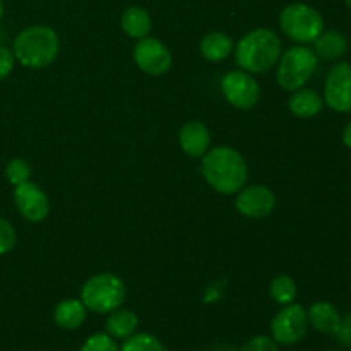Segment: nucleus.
<instances>
[{"label": "nucleus", "mask_w": 351, "mask_h": 351, "mask_svg": "<svg viewBox=\"0 0 351 351\" xmlns=\"http://www.w3.org/2000/svg\"><path fill=\"white\" fill-rule=\"evenodd\" d=\"M201 173L211 189L225 195L242 191L249 178V167L242 153L228 146L209 149L202 156Z\"/></svg>", "instance_id": "f257e3e1"}, {"label": "nucleus", "mask_w": 351, "mask_h": 351, "mask_svg": "<svg viewBox=\"0 0 351 351\" xmlns=\"http://www.w3.org/2000/svg\"><path fill=\"white\" fill-rule=\"evenodd\" d=\"M235 62L249 74H264L278 64L281 57V40L274 31L257 27L240 38L235 47Z\"/></svg>", "instance_id": "f03ea898"}, {"label": "nucleus", "mask_w": 351, "mask_h": 351, "mask_svg": "<svg viewBox=\"0 0 351 351\" xmlns=\"http://www.w3.org/2000/svg\"><path fill=\"white\" fill-rule=\"evenodd\" d=\"M60 51L57 31L43 24L26 27L12 45L14 58L26 69H45L51 65Z\"/></svg>", "instance_id": "7ed1b4c3"}, {"label": "nucleus", "mask_w": 351, "mask_h": 351, "mask_svg": "<svg viewBox=\"0 0 351 351\" xmlns=\"http://www.w3.org/2000/svg\"><path fill=\"white\" fill-rule=\"evenodd\" d=\"M125 297V285L113 273L95 274L81 288V302L88 311L96 314H110L122 307Z\"/></svg>", "instance_id": "20e7f679"}, {"label": "nucleus", "mask_w": 351, "mask_h": 351, "mask_svg": "<svg viewBox=\"0 0 351 351\" xmlns=\"http://www.w3.org/2000/svg\"><path fill=\"white\" fill-rule=\"evenodd\" d=\"M317 55L305 45L288 48L278 60L276 79L281 89L293 93L304 88L317 69Z\"/></svg>", "instance_id": "39448f33"}, {"label": "nucleus", "mask_w": 351, "mask_h": 351, "mask_svg": "<svg viewBox=\"0 0 351 351\" xmlns=\"http://www.w3.org/2000/svg\"><path fill=\"white\" fill-rule=\"evenodd\" d=\"M280 27L295 43H314L324 31V17L307 3H290L280 12Z\"/></svg>", "instance_id": "423d86ee"}, {"label": "nucleus", "mask_w": 351, "mask_h": 351, "mask_svg": "<svg viewBox=\"0 0 351 351\" xmlns=\"http://www.w3.org/2000/svg\"><path fill=\"white\" fill-rule=\"evenodd\" d=\"M307 311L298 304L283 305L271 321V335L278 345L290 346L302 341L308 331Z\"/></svg>", "instance_id": "0eeeda50"}, {"label": "nucleus", "mask_w": 351, "mask_h": 351, "mask_svg": "<svg viewBox=\"0 0 351 351\" xmlns=\"http://www.w3.org/2000/svg\"><path fill=\"white\" fill-rule=\"evenodd\" d=\"M221 93L226 101L239 110H250L257 105L261 96L259 82L252 74L237 69L230 71L221 79Z\"/></svg>", "instance_id": "6e6552de"}, {"label": "nucleus", "mask_w": 351, "mask_h": 351, "mask_svg": "<svg viewBox=\"0 0 351 351\" xmlns=\"http://www.w3.org/2000/svg\"><path fill=\"white\" fill-rule=\"evenodd\" d=\"M324 105L338 113L351 112V64L338 62L328 72L324 82Z\"/></svg>", "instance_id": "1a4fd4ad"}, {"label": "nucleus", "mask_w": 351, "mask_h": 351, "mask_svg": "<svg viewBox=\"0 0 351 351\" xmlns=\"http://www.w3.org/2000/svg\"><path fill=\"white\" fill-rule=\"evenodd\" d=\"M134 60L137 67L147 75H163L170 71L171 51L165 43H161L158 38H141L137 45L134 47Z\"/></svg>", "instance_id": "9d476101"}, {"label": "nucleus", "mask_w": 351, "mask_h": 351, "mask_svg": "<svg viewBox=\"0 0 351 351\" xmlns=\"http://www.w3.org/2000/svg\"><path fill=\"white\" fill-rule=\"evenodd\" d=\"M14 202L24 219L31 223H41L50 215V199L43 189L27 180L14 187Z\"/></svg>", "instance_id": "9b49d317"}, {"label": "nucleus", "mask_w": 351, "mask_h": 351, "mask_svg": "<svg viewBox=\"0 0 351 351\" xmlns=\"http://www.w3.org/2000/svg\"><path fill=\"white\" fill-rule=\"evenodd\" d=\"M235 208L243 218L264 219L276 208V195L266 185H250L237 192Z\"/></svg>", "instance_id": "f8f14e48"}, {"label": "nucleus", "mask_w": 351, "mask_h": 351, "mask_svg": "<svg viewBox=\"0 0 351 351\" xmlns=\"http://www.w3.org/2000/svg\"><path fill=\"white\" fill-rule=\"evenodd\" d=\"M182 151L191 158H202L211 147V132L199 120H189L178 132Z\"/></svg>", "instance_id": "ddd939ff"}, {"label": "nucleus", "mask_w": 351, "mask_h": 351, "mask_svg": "<svg viewBox=\"0 0 351 351\" xmlns=\"http://www.w3.org/2000/svg\"><path fill=\"white\" fill-rule=\"evenodd\" d=\"M308 324L315 329V331L322 332V335H336L341 326V315H339L338 308L329 302H315L311 305L307 311Z\"/></svg>", "instance_id": "4468645a"}, {"label": "nucleus", "mask_w": 351, "mask_h": 351, "mask_svg": "<svg viewBox=\"0 0 351 351\" xmlns=\"http://www.w3.org/2000/svg\"><path fill=\"white\" fill-rule=\"evenodd\" d=\"M288 108L298 119H312L322 112L324 98L315 89L300 88L291 93L290 99H288Z\"/></svg>", "instance_id": "2eb2a0df"}, {"label": "nucleus", "mask_w": 351, "mask_h": 351, "mask_svg": "<svg viewBox=\"0 0 351 351\" xmlns=\"http://www.w3.org/2000/svg\"><path fill=\"white\" fill-rule=\"evenodd\" d=\"M86 314H88V308L84 307L81 300L65 298V300L58 302L57 307H55L53 321L60 329L74 331V329L81 328L82 322L86 321Z\"/></svg>", "instance_id": "dca6fc26"}, {"label": "nucleus", "mask_w": 351, "mask_h": 351, "mask_svg": "<svg viewBox=\"0 0 351 351\" xmlns=\"http://www.w3.org/2000/svg\"><path fill=\"white\" fill-rule=\"evenodd\" d=\"M348 50L346 36L339 31H322L314 41V53L322 60H338Z\"/></svg>", "instance_id": "f3484780"}, {"label": "nucleus", "mask_w": 351, "mask_h": 351, "mask_svg": "<svg viewBox=\"0 0 351 351\" xmlns=\"http://www.w3.org/2000/svg\"><path fill=\"white\" fill-rule=\"evenodd\" d=\"M199 51L209 62H223L233 53V40L223 31H211L199 43Z\"/></svg>", "instance_id": "a211bd4d"}, {"label": "nucleus", "mask_w": 351, "mask_h": 351, "mask_svg": "<svg viewBox=\"0 0 351 351\" xmlns=\"http://www.w3.org/2000/svg\"><path fill=\"white\" fill-rule=\"evenodd\" d=\"M120 27L127 36L134 38V40L146 38L151 31L149 12L139 5L127 7L120 16Z\"/></svg>", "instance_id": "6ab92c4d"}, {"label": "nucleus", "mask_w": 351, "mask_h": 351, "mask_svg": "<svg viewBox=\"0 0 351 351\" xmlns=\"http://www.w3.org/2000/svg\"><path fill=\"white\" fill-rule=\"evenodd\" d=\"M137 328H139V319L132 311L127 308H115L110 312L106 317L105 329L106 335L112 336L113 339H127L129 336L136 335Z\"/></svg>", "instance_id": "aec40b11"}, {"label": "nucleus", "mask_w": 351, "mask_h": 351, "mask_svg": "<svg viewBox=\"0 0 351 351\" xmlns=\"http://www.w3.org/2000/svg\"><path fill=\"white\" fill-rule=\"evenodd\" d=\"M298 288L293 278L287 276V274H280L274 278L269 285V295L276 304L280 305H290L293 304L297 298Z\"/></svg>", "instance_id": "412c9836"}, {"label": "nucleus", "mask_w": 351, "mask_h": 351, "mask_svg": "<svg viewBox=\"0 0 351 351\" xmlns=\"http://www.w3.org/2000/svg\"><path fill=\"white\" fill-rule=\"evenodd\" d=\"M119 351H167V348L156 336L139 332V335L129 336Z\"/></svg>", "instance_id": "4be33fe9"}, {"label": "nucleus", "mask_w": 351, "mask_h": 351, "mask_svg": "<svg viewBox=\"0 0 351 351\" xmlns=\"http://www.w3.org/2000/svg\"><path fill=\"white\" fill-rule=\"evenodd\" d=\"M5 178L10 185H21L31 178V165L23 158H12L5 165Z\"/></svg>", "instance_id": "5701e85b"}, {"label": "nucleus", "mask_w": 351, "mask_h": 351, "mask_svg": "<svg viewBox=\"0 0 351 351\" xmlns=\"http://www.w3.org/2000/svg\"><path fill=\"white\" fill-rule=\"evenodd\" d=\"M119 345H117L115 339L112 338L106 332H98V335H93L82 343L81 350L79 351H119Z\"/></svg>", "instance_id": "b1692460"}, {"label": "nucleus", "mask_w": 351, "mask_h": 351, "mask_svg": "<svg viewBox=\"0 0 351 351\" xmlns=\"http://www.w3.org/2000/svg\"><path fill=\"white\" fill-rule=\"evenodd\" d=\"M17 235L14 226L0 216V256H5L16 247Z\"/></svg>", "instance_id": "393cba45"}, {"label": "nucleus", "mask_w": 351, "mask_h": 351, "mask_svg": "<svg viewBox=\"0 0 351 351\" xmlns=\"http://www.w3.org/2000/svg\"><path fill=\"white\" fill-rule=\"evenodd\" d=\"M240 351H280V346L269 336H254L240 348Z\"/></svg>", "instance_id": "a878e982"}, {"label": "nucleus", "mask_w": 351, "mask_h": 351, "mask_svg": "<svg viewBox=\"0 0 351 351\" xmlns=\"http://www.w3.org/2000/svg\"><path fill=\"white\" fill-rule=\"evenodd\" d=\"M14 64H16V58H14L12 50L0 45V81L12 72Z\"/></svg>", "instance_id": "bb28decb"}, {"label": "nucleus", "mask_w": 351, "mask_h": 351, "mask_svg": "<svg viewBox=\"0 0 351 351\" xmlns=\"http://www.w3.org/2000/svg\"><path fill=\"white\" fill-rule=\"evenodd\" d=\"M336 335H338L339 341L345 343V345H351V317L346 319V321H341L339 331Z\"/></svg>", "instance_id": "cd10ccee"}, {"label": "nucleus", "mask_w": 351, "mask_h": 351, "mask_svg": "<svg viewBox=\"0 0 351 351\" xmlns=\"http://www.w3.org/2000/svg\"><path fill=\"white\" fill-rule=\"evenodd\" d=\"M343 143H345V146L351 149V120L348 123H346L345 130H343Z\"/></svg>", "instance_id": "c85d7f7f"}, {"label": "nucleus", "mask_w": 351, "mask_h": 351, "mask_svg": "<svg viewBox=\"0 0 351 351\" xmlns=\"http://www.w3.org/2000/svg\"><path fill=\"white\" fill-rule=\"evenodd\" d=\"M2 17H3V2L0 0V21H2Z\"/></svg>", "instance_id": "c756f323"}, {"label": "nucleus", "mask_w": 351, "mask_h": 351, "mask_svg": "<svg viewBox=\"0 0 351 351\" xmlns=\"http://www.w3.org/2000/svg\"><path fill=\"white\" fill-rule=\"evenodd\" d=\"M345 3H346V5H348L350 9H351V0H345Z\"/></svg>", "instance_id": "7c9ffc66"}]
</instances>
